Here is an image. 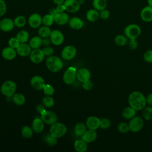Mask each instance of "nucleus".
Listing matches in <instances>:
<instances>
[{
	"label": "nucleus",
	"mask_w": 152,
	"mask_h": 152,
	"mask_svg": "<svg viewBox=\"0 0 152 152\" xmlns=\"http://www.w3.org/2000/svg\"><path fill=\"white\" fill-rule=\"evenodd\" d=\"M128 102L137 111L141 110L146 105L145 96L139 91H133L128 96Z\"/></svg>",
	"instance_id": "nucleus-1"
},
{
	"label": "nucleus",
	"mask_w": 152,
	"mask_h": 152,
	"mask_svg": "<svg viewBox=\"0 0 152 152\" xmlns=\"http://www.w3.org/2000/svg\"><path fill=\"white\" fill-rule=\"evenodd\" d=\"M46 66L50 71L57 72L62 68L63 62L59 57L51 55L46 59Z\"/></svg>",
	"instance_id": "nucleus-2"
},
{
	"label": "nucleus",
	"mask_w": 152,
	"mask_h": 152,
	"mask_svg": "<svg viewBox=\"0 0 152 152\" xmlns=\"http://www.w3.org/2000/svg\"><path fill=\"white\" fill-rule=\"evenodd\" d=\"M124 33L128 39H137L141 33V28L138 24H130L124 28Z\"/></svg>",
	"instance_id": "nucleus-3"
},
{
	"label": "nucleus",
	"mask_w": 152,
	"mask_h": 152,
	"mask_svg": "<svg viewBox=\"0 0 152 152\" xmlns=\"http://www.w3.org/2000/svg\"><path fill=\"white\" fill-rule=\"evenodd\" d=\"M67 128L66 126L60 122H55L51 125L49 132L51 135L56 138H61L63 137L66 132Z\"/></svg>",
	"instance_id": "nucleus-4"
},
{
	"label": "nucleus",
	"mask_w": 152,
	"mask_h": 152,
	"mask_svg": "<svg viewBox=\"0 0 152 152\" xmlns=\"http://www.w3.org/2000/svg\"><path fill=\"white\" fill-rule=\"evenodd\" d=\"M17 89V86L15 82L8 80L5 81L1 87V91L4 96L10 97L14 94Z\"/></svg>",
	"instance_id": "nucleus-5"
},
{
	"label": "nucleus",
	"mask_w": 152,
	"mask_h": 152,
	"mask_svg": "<svg viewBox=\"0 0 152 152\" xmlns=\"http://www.w3.org/2000/svg\"><path fill=\"white\" fill-rule=\"evenodd\" d=\"M144 119L142 116H135L129 120L128 125L129 131L132 132H137L140 131L144 126Z\"/></svg>",
	"instance_id": "nucleus-6"
},
{
	"label": "nucleus",
	"mask_w": 152,
	"mask_h": 152,
	"mask_svg": "<svg viewBox=\"0 0 152 152\" xmlns=\"http://www.w3.org/2000/svg\"><path fill=\"white\" fill-rule=\"evenodd\" d=\"M77 69L70 66L66 69L63 75V81L66 84H72L77 78Z\"/></svg>",
	"instance_id": "nucleus-7"
},
{
	"label": "nucleus",
	"mask_w": 152,
	"mask_h": 152,
	"mask_svg": "<svg viewBox=\"0 0 152 152\" xmlns=\"http://www.w3.org/2000/svg\"><path fill=\"white\" fill-rule=\"evenodd\" d=\"M41 119L46 124L51 125L57 122L58 117L54 112L45 110L41 113Z\"/></svg>",
	"instance_id": "nucleus-8"
},
{
	"label": "nucleus",
	"mask_w": 152,
	"mask_h": 152,
	"mask_svg": "<svg viewBox=\"0 0 152 152\" xmlns=\"http://www.w3.org/2000/svg\"><path fill=\"white\" fill-rule=\"evenodd\" d=\"M65 11L70 13H75L79 11L81 4L77 0H65L64 3Z\"/></svg>",
	"instance_id": "nucleus-9"
},
{
	"label": "nucleus",
	"mask_w": 152,
	"mask_h": 152,
	"mask_svg": "<svg viewBox=\"0 0 152 152\" xmlns=\"http://www.w3.org/2000/svg\"><path fill=\"white\" fill-rule=\"evenodd\" d=\"M77 53L75 48L71 45L65 46L61 52V56L65 60H71L75 58Z\"/></svg>",
	"instance_id": "nucleus-10"
},
{
	"label": "nucleus",
	"mask_w": 152,
	"mask_h": 152,
	"mask_svg": "<svg viewBox=\"0 0 152 152\" xmlns=\"http://www.w3.org/2000/svg\"><path fill=\"white\" fill-rule=\"evenodd\" d=\"M30 59L33 63L39 64L43 61L45 57V54L42 50L39 48L35 49L31 51L30 53Z\"/></svg>",
	"instance_id": "nucleus-11"
},
{
	"label": "nucleus",
	"mask_w": 152,
	"mask_h": 152,
	"mask_svg": "<svg viewBox=\"0 0 152 152\" xmlns=\"http://www.w3.org/2000/svg\"><path fill=\"white\" fill-rule=\"evenodd\" d=\"M51 42L56 46H59L62 44L64 40V36L62 33L58 30H54L51 31L50 35Z\"/></svg>",
	"instance_id": "nucleus-12"
},
{
	"label": "nucleus",
	"mask_w": 152,
	"mask_h": 152,
	"mask_svg": "<svg viewBox=\"0 0 152 152\" xmlns=\"http://www.w3.org/2000/svg\"><path fill=\"white\" fill-rule=\"evenodd\" d=\"M28 23L31 28H39L42 23V17L38 13H33L29 16Z\"/></svg>",
	"instance_id": "nucleus-13"
},
{
	"label": "nucleus",
	"mask_w": 152,
	"mask_h": 152,
	"mask_svg": "<svg viewBox=\"0 0 152 152\" xmlns=\"http://www.w3.org/2000/svg\"><path fill=\"white\" fill-rule=\"evenodd\" d=\"M14 20L10 18H5L0 21V30L4 32L11 31L14 27Z\"/></svg>",
	"instance_id": "nucleus-14"
},
{
	"label": "nucleus",
	"mask_w": 152,
	"mask_h": 152,
	"mask_svg": "<svg viewBox=\"0 0 152 152\" xmlns=\"http://www.w3.org/2000/svg\"><path fill=\"white\" fill-rule=\"evenodd\" d=\"M30 84L31 86L37 90H43L45 86L44 79L39 75L33 77L30 80Z\"/></svg>",
	"instance_id": "nucleus-15"
},
{
	"label": "nucleus",
	"mask_w": 152,
	"mask_h": 152,
	"mask_svg": "<svg viewBox=\"0 0 152 152\" xmlns=\"http://www.w3.org/2000/svg\"><path fill=\"white\" fill-rule=\"evenodd\" d=\"M69 20V16L65 12H58L56 14V15L54 17L55 23L59 26L65 25L66 24L68 23Z\"/></svg>",
	"instance_id": "nucleus-16"
},
{
	"label": "nucleus",
	"mask_w": 152,
	"mask_h": 152,
	"mask_svg": "<svg viewBox=\"0 0 152 152\" xmlns=\"http://www.w3.org/2000/svg\"><path fill=\"white\" fill-rule=\"evenodd\" d=\"M140 17L145 22L152 21V7L147 5L144 7L141 11Z\"/></svg>",
	"instance_id": "nucleus-17"
},
{
	"label": "nucleus",
	"mask_w": 152,
	"mask_h": 152,
	"mask_svg": "<svg viewBox=\"0 0 152 152\" xmlns=\"http://www.w3.org/2000/svg\"><path fill=\"white\" fill-rule=\"evenodd\" d=\"M100 119L97 116H89L86 120V126L88 129L96 130L100 128Z\"/></svg>",
	"instance_id": "nucleus-18"
},
{
	"label": "nucleus",
	"mask_w": 152,
	"mask_h": 152,
	"mask_svg": "<svg viewBox=\"0 0 152 152\" xmlns=\"http://www.w3.org/2000/svg\"><path fill=\"white\" fill-rule=\"evenodd\" d=\"M90 78L91 72L87 68H82L77 71V78L81 83L90 80Z\"/></svg>",
	"instance_id": "nucleus-19"
},
{
	"label": "nucleus",
	"mask_w": 152,
	"mask_h": 152,
	"mask_svg": "<svg viewBox=\"0 0 152 152\" xmlns=\"http://www.w3.org/2000/svg\"><path fill=\"white\" fill-rule=\"evenodd\" d=\"M97 137V133L96 130L88 129L86 132L81 136L82 140L86 141L87 143H90L96 140Z\"/></svg>",
	"instance_id": "nucleus-20"
},
{
	"label": "nucleus",
	"mask_w": 152,
	"mask_h": 152,
	"mask_svg": "<svg viewBox=\"0 0 152 152\" xmlns=\"http://www.w3.org/2000/svg\"><path fill=\"white\" fill-rule=\"evenodd\" d=\"M17 51L10 46L6 47L2 51V56L6 60H12L16 57Z\"/></svg>",
	"instance_id": "nucleus-21"
},
{
	"label": "nucleus",
	"mask_w": 152,
	"mask_h": 152,
	"mask_svg": "<svg viewBox=\"0 0 152 152\" xmlns=\"http://www.w3.org/2000/svg\"><path fill=\"white\" fill-rule=\"evenodd\" d=\"M68 24L72 29L79 30L83 27L84 22L81 18L78 17H73L69 18V20L68 21Z\"/></svg>",
	"instance_id": "nucleus-22"
},
{
	"label": "nucleus",
	"mask_w": 152,
	"mask_h": 152,
	"mask_svg": "<svg viewBox=\"0 0 152 152\" xmlns=\"http://www.w3.org/2000/svg\"><path fill=\"white\" fill-rule=\"evenodd\" d=\"M31 47L29 45L23 43H20L18 47L16 49L17 53L21 56H27L30 55L31 52Z\"/></svg>",
	"instance_id": "nucleus-23"
},
{
	"label": "nucleus",
	"mask_w": 152,
	"mask_h": 152,
	"mask_svg": "<svg viewBox=\"0 0 152 152\" xmlns=\"http://www.w3.org/2000/svg\"><path fill=\"white\" fill-rule=\"evenodd\" d=\"M137 112V111L136 110H135L133 107L129 105L128 106H126L125 108H124V109L122 111L121 115L124 119L129 121V119H131L136 115Z\"/></svg>",
	"instance_id": "nucleus-24"
},
{
	"label": "nucleus",
	"mask_w": 152,
	"mask_h": 152,
	"mask_svg": "<svg viewBox=\"0 0 152 152\" xmlns=\"http://www.w3.org/2000/svg\"><path fill=\"white\" fill-rule=\"evenodd\" d=\"M32 129L36 133H40L44 129V122L39 118H35L32 122Z\"/></svg>",
	"instance_id": "nucleus-25"
},
{
	"label": "nucleus",
	"mask_w": 152,
	"mask_h": 152,
	"mask_svg": "<svg viewBox=\"0 0 152 152\" xmlns=\"http://www.w3.org/2000/svg\"><path fill=\"white\" fill-rule=\"evenodd\" d=\"M86 17L88 21L90 22H95L100 18L99 11L94 8L90 9L87 11Z\"/></svg>",
	"instance_id": "nucleus-26"
},
{
	"label": "nucleus",
	"mask_w": 152,
	"mask_h": 152,
	"mask_svg": "<svg viewBox=\"0 0 152 152\" xmlns=\"http://www.w3.org/2000/svg\"><path fill=\"white\" fill-rule=\"evenodd\" d=\"M75 150L78 152H85L87 150V144L83 140H77L74 142Z\"/></svg>",
	"instance_id": "nucleus-27"
},
{
	"label": "nucleus",
	"mask_w": 152,
	"mask_h": 152,
	"mask_svg": "<svg viewBox=\"0 0 152 152\" xmlns=\"http://www.w3.org/2000/svg\"><path fill=\"white\" fill-rule=\"evenodd\" d=\"M141 116L145 121L152 120V106H145L141 110Z\"/></svg>",
	"instance_id": "nucleus-28"
},
{
	"label": "nucleus",
	"mask_w": 152,
	"mask_h": 152,
	"mask_svg": "<svg viewBox=\"0 0 152 152\" xmlns=\"http://www.w3.org/2000/svg\"><path fill=\"white\" fill-rule=\"evenodd\" d=\"M128 38L124 34H118L114 38L115 43L118 46H124L128 44Z\"/></svg>",
	"instance_id": "nucleus-29"
},
{
	"label": "nucleus",
	"mask_w": 152,
	"mask_h": 152,
	"mask_svg": "<svg viewBox=\"0 0 152 152\" xmlns=\"http://www.w3.org/2000/svg\"><path fill=\"white\" fill-rule=\"evenodd\" d=\"M42 45V38L40 36L33 37L29 42V45L31 49H35L39 48Z\"/></svg>",
	"instance_id": "nucleus-30"
},
{
	"label": "nucleus",
	"mask_w": 152,
	"mask_h": 152,
	"mask_svg": "<svg viewBox=\"0 0 152 152\" xmlns=\"http://www.w3.org/2000/svg\"><path fill=\"white\" fill-rule=\"evenodd\" d=\"M87 126L83 122L77 123L74 128V132L77 136H82L87 131Z\"/></svg>",
	"instance_id": "nucleus-31"
},
{
	"label": "nucleus",
	"mask_w": 152,
	"mask_h": 152,
	"mask_svg": "<svg viewBox=\"0 0 152 152\" xmlns=\"http://www.w3.org/2000/svg\"><path fill=\"white\" fill-rule=\"evenodd\" d=\"M12 100L13 102L18 106H21L24 104L26 102L25 96L21 93H15L12 96Z\"/></svg>",
	"instance_id": "nucleus-32"
},
{
	"label": "nucleus",
	"mask_w": 152,
	"mask_h": 152,
	"mask_svg": "<svg viewBox=\"0 0 152 152\" xmlns=\"http://www.w3.org/2000/svg\"><path fill=\"white\" fill-rule=\"evenodd\" d=\"M92 4L94 9L100 11L106 8L107 2V0H93Z\"/></svg>",
	"instance_id": "nucleus-33"
},
{
	"label": "nucleus",
	"mask_w": 152,
	"mask_h": 152,
	"mask_svg": "<svg viewBox=\"0 0 152 152\" xmlns=\"http://www.w3.org/2000/svg\"><path fill=\"white\" fill-rule=\"evenodd\" d=\"M51 30L48 26H43L39 27L38 30V34L42 38L49 37H50L51 33Z\"/></svg>",
	"instance_id": "nucleus-34"
},
{
	"label": "nucleus",
	"mask_w": 152,
	"mask_h": 152,
	"mask_svg": "<svg viewBox=\"0 0 152 152\" xmlns=\"http://www.w3.org/2000/svg\"><path fill=\"white\" fill-rule=\"evenodd\" d=\"M16 37L18 39L20 43H26L28 41L29 38V34L26 30H21L16 35Z\"/></svg>",
	"instance_id": "nucleus-35"
},
{
	"label": "nucleus",
	"mask_w": 152,
	"mask_h": 152,
	"mask_svg": "<svg viewBox=\"0 0 152 152\" xmlns=\"http://www.w3.org/2000/svg\"><path fill=\"white\" fill-rule=\"evenodd\" d=\"M14 22L15 26H16L17 27H18V28H21V27H24L26 24L27 20L24 16L18 15L15 18Z\"/></svg>",
	"instance_id": "nucleus-36"
},
{
	"label": "nucleus",
	"mask_w": 152,
	"mask_h": 152,
	"mask_svg": "<svg viewBox=\"0 0 152 152\" xmlns=\"http://www.w3.org/2000/svg\"><path fill=\"white\" fill-rule=\"evenodd\" d=\"M117 130L121 134H126L129 131V127L128 123L125 122H121L117 125Z\"/></svg>",
	"instance_id": "nucleus-37"
},
{
	"label": "nucleus",
	"mask_w": 152,
	"mask_h": 152,
	"mask_svg": "<svg viewBox=\"0 0 152 152\" xmlns=\"http://www.w3.org/2000/svg\"><path fill=\"white\" fill-rule=\"evenodd\" d=\"M54 22V17L50 14H46L42 17V23L44 26L49 27L52 26Z\"/></svg>",
	"instance_id": "nucleus-38"
},
{
	"label": "nucleus",
	"mask_w": 152,
	"mask_h": 152,
	"mask_svg": "<svg viewBox=\"0 0 152 152\" xmlns=\"http://www.w3.org/2000/svg\"><path fill=\"white\" fill-rule=\"evenodd\" d=\"M33 129L28 126H24L21 128V135L25 138H30L33 136Z\"/></svg>",
	"instance_id": "nucleus-39"
},
{
	"label": "nucleus",
	"mask_w": 152,
	"mask_h": 152,
	"mask_svg": "<svg viewBox=\"0 0 152 152\" xmlns=\"http://www.w3.org/2000/svg\"><path fill=\"white\" fill-rule=\"evenodd\" d=\"M112 125L111 121L107 118H103L100 120V128L102 129H107Z\"/></svg>",
	"instance_id": "nucleus-40"
},
{
	"label": "nucleus",
	"mask_w": 152,
	"mask_h": 152,
	"mask_svg": "<svg viewBox=\"0 0 152 152\" xmlns=\"http://www.w3.org/2000/svg\"><path fill=\"white\" fill-rule=\"evenodd\" d=\"M42 103L46 107H52L55 104V101L51 96H47L43 99Z\"/></svg>",
	"instance_id": "nucleus-41"
},
{
	"label": "nucleus",
	"mask_w": 152,
	"mask_h": 152,
	"mask_svg": "<svg viewBox=\"0 0 152 152\" xmlns=\"http://www.w3.org/2000/svg\"><path fill=\"white\" fill-rule=\"evenodd\" d=\"M43 90L45 95L49 96H51L52 95H53L55 92V89L50 84H45Z\"/></svg>",
	"instance_id": "nucleus-42"
},
{
	"label": "nucleus",
	"mask_w": 152,
	"mask_h": 152,
	"mask_svg": "<svg viewBox=\"0 0 152 152\" xmlns=\"http://www.w3.org/2000/svg\"><path fill=\"white\" fill-rule=\"evenodd\" d=\"M45 141L46 143L50 146L55 145L57 143V138L53 137L50 134L47 135L46 136H45Z\"/></svg>",
	"instance_id": "nucleus-43"
},
{
	"label": "nucleus",
	"mask_w": 152,
	"mask_h": 152,
	"mask_svg": "<svg viewBox=\"0 0 152 152\" xmlns=\"http://www.w3.org/2000/svg\"><path fill=\"white\" fill-rule=\"evenodd\" d=\"M143 59L147 63L152 64V50L151 49H148L144 53Z\"/></svg>",
	"instance_id": "nucleus-44"
},
{
	"label": "nucleus",
	"mask_w": 152,
	"mask_h": 152,
	"mask_svg": "<svg viewBox=\"0 0 152 152\" xmlns=\"http://www.w3.org/2000/svg\"><path fill=\"white\" fill-rule=\"evenodd\" d=\"M8 44L10 47L17 49L20 45V42L17 37H11L8 41Z\"/></svg>",
	"instance_id": "nucleus-45"
},
{
	"label": "nucleus",
	"mask_w": 152,
	"mask_h": 152,
	"mask_svg": "<svg viewBox=\"0 0 152 152\" xmlns=\"http://www.w3.org/2000/svg\"><path fill=\"white\" fill-rule=\"evenodd\" d=\"M7 11V5L4 0H0V17H2Z\"/></svg>",
	"instance_id": "nucleus-46"
},
{
	"label": "nucleus",
	"mask_w": 152,
	"mask_h": 152,
	"mask_svg": "<svg viewBox=\"0 0 152 152\" xmlns=\"http://www.w3.org/2000/svg\"><path fill=\"white\" fill-rule=\"evenodd\" d=\"M110 17V12L108 10L104 8L99 11V17L102 20H107Z\"/></svg>",
	"instance_id": "nucleus-47"
},
{
	"label": "nucleus",
	"mask_w": 152,
	"mask_h": 152,
	"mask_svg": "<svg viewBox=\"0 0 152 152\" xmlns=\"http://www.w3.org/2000/svg\"><path fill=\"white\" fill-rule=\"evenodd\" d=\"M128 46L130 49L131 50H135L138 48V43L137 40V39H129L128 41Z\"/></svg>",
	"instance_id": "nucleus-48"
},
{
	"label": "nucleus",
	"mask_w": 152,
	"mask_h": 152,
	"mask_svg": "<svg viewBox=\"0 0 152 152\" xmlns=\"http://www.w3.org/2000/svg\"><path fill=\"white\" fill-rule=\"evenodd\" d=\"M82 87L86 90H87V91L91 90L93 87V83L90 80H88L83 82Z\"/></svg>",
	"instance_id": "nucleus-49"
},
{
	"label": "nucleus",
	"mask_w": 152,
	"mask_h": 152,
	"mask_svg": "<svg viewBox=\"0 0 152 152\" xmlns=\"http://www.w3.org/2000/svg\"><path fill=\"white\" fill-rule=\"evenodd\" d=\"M45 56H50L53 53V49L50 46H46L42 49Z\"/></svg>",
	"instance_id": "nucleus-50"
},
{
	"label": "nucleus",
	"mask_w": 152,
	"mask_h": 152,
	"mask_svg": "<svg viewBox=\"0 0 152 152\" xmlns=\"http://www.w3.org/2000/svg\"><path fill=\"white\" fill-rule=\"evenodd\" d=\"M145 99H146L147 104H148V106H152V93L148 94L147 96H145Z\"/></svg>",
	"instance_id": "nucleus-51"
},
{
	"label": "nucleus",
	"mask_w": 152,
	"mask_h": 152,
	"mask_svg": "<svg viewBox=\"0 0 152 152\" xmlns=\"http://www.w3.org/2000/svg\"><path fill=\"white\" fill-rule=\"evenodd\" d=\"M56 10L58 12H62L65 11V7L64 4L57 5L56 7Z\"/></svg>",
	"instance_id": "nucleus-52"
},
{
	"label": "nucleus",
	"mask_w": 152,
	"mask_h": 152,
	"mask_svg": "<svg viewBox=\"0 0 152 152\" xmlns=\"http://www.w3.org/2000/svg\"><path fill=\"white\" fill-rule=\"evenodd\" d=\"M50 43H52V42H51L50 38L45 37V38L42 39V45H43L44 46H48L50 44Z\"/></svg>",
	"instance_id": "nucleus-53"
},
{
	"label": "nucleus",
	"mask_w": 152,
	"mask_h": 152,
	"mask_svg": "<svg viewBox=\"0 0 152 152\" xmlns=\"http://www.w3.org/2000/svg\"><path fill=\"white\" fill-rule=\"evenodd\" d=\"M36 110L39 113H40L41 114L42 113H43L45 110V106L42 105V104H39L36 106Z\"/></svg>",
	"instance_id": "nucleus-54"
},
{
	"label": "nucleus",
	"mask_w": 152,
	"mask_h": 152,
	"mask_svg": "<svg viewBox=\"0 0 152 152\" xmlns=\"http://www.w3.org/2000/svg\"><path fill=\"white\" fill-rule=\"evenodd\" d=\"M58 13V12L56 10V8H52L49 10V13L50 15H53V17H55L56 15V14Z\"/></svg>",
	"instance_id": "nucleus-55"
},
{
	"label": "nucleus",
	"mask_w": 152,
	"mask_h": 152,
	"mask_svg": "<svg viewBox=\"0 0 152 152\" xmlns=\"http://www.w3.org/2000/svg\"><path fill=\"white\" fill-rule=\"evenodd\" d=\"M53 3L55 4V5H59V4H62L64 3L65 1V0H52Z\"/></svg>",
	"instance_id": "nucleus-56"
},
{
	"label": "nucleus",
	"mask_w": 152,
	"mask_h": 152,
	"mask_svg": "<svg viewBox=\"0 0 152 152\" xmlns=\"http://www.w3.org/2000/svg\"><path fill=\"white\" fill-rule=\"evenodd\" d=\"M147 2H148V5L152 7V0H147Z\"/></svg>",
	"instance_id": "nucleus-57"
},
{
	"label": "nucleus",
	"mask_w": 152,
	"mask_h": 152,
	"mask_svg": "<svg viewBox=\"0 0 152 152\" xmlns=\"http://www.w3.org/2000/svg\"><path fill=\"white\" fill-rule=\"evenodd\" d=\"M77 1H80V0H77Z\"/></svg>",
	"instance_id": "nucleus-58"
}]
</instances>
